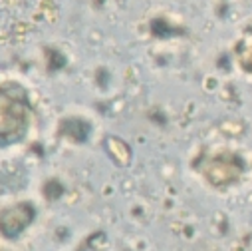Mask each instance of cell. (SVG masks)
I'll return each instance as SVG.
<instances>
[{
    "label": "cell",
    "mask_w": 252,
    "mask_h": 251,
    "mask_svg": "<svg viewBox=\"0 0 252 251\" xmlns=\"http://www.w3.org/2000/svg\"><path fill=\"white\" fill-rule=\"evenodd\" d=\"M32 219V209L28 206H18L14 209H6L0 215V229L8 237H16Z\"/></svg>",
    "instance_id": "obj_1"
}]
</instances>
